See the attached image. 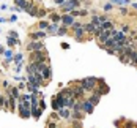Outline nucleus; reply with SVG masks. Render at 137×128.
<instances>
[{"instance_id": "f257e3e1", "label": "nucleus", "mask_w": 137, "mask_h": 128, "mask_svg": "<svg viewBox=\"0 0 137 128\" xmlns=\"http://www.w3.org/2000/svg\"><path fill=\"white\" fill-rule=\"evenodd\" d=\"M79 84L82 86V89H84L85 93H92V92L95 90V87L98 86V78H95V76H88V78L80 79Z\"/></svg>"}, {"instance_id": "f03ea898", "label": "nucleus", "mask_w": 137, "mask_h": 128, "mask_svg": "<svg viewBox=\"0 0 137 128\" xmlns=\"http://www.w3.org/2000/svg\"><path fill=\"white\" fill-rule=\"evenodd\" d=\"M49 60V54L46 52V48L36 52H30V62H47Z\"/></svg>"}, {"instance_id": "7ed1b4c3", "label": "nucleus", "mask_w": 137, "mask_h": 128, "mask_svg": "<svg viewBox=\"0 0 137 128\" xmlns=\"http://www.w3.org/2000/svg\"><path fill=\"white\" fill-rule=\"evenodd\" d=\"M93 92H96L98 95H101V97H103V95H107V93L110 92V87L106 84V81H104L103 78H98V86L95 87V90H93Z\"/></svg>"}, {"instance_id": "20e7f679", "label": "nucleus", "mask_w": 137, "mask_h": 128, "mask_svg": "<svg viewBox=\"0 0 137 128\" xmlns=\"http://www.w3.org/2000/svg\"><path fill=\"white\" fill-rule=\"evenodd\" d=\"M79 5H80L79 0H66L63 5H60V8H62L63 13H69V11H73V10H77Z\"/></svg>"}, {"instance_id": "39448f33", "label": "nucleus", "mask_w": 137, "mask_h": 128, "mask_svg": "<svg viewBox=\"0 0 137 128\" xmlns=\"http://www.w3.org/2000/svg\"><path fill=\"white\" fill-rule=\"evenodd\" d=\"M71 87V90H73V95H74V98L76 100H82V98H85V92H84V89H82V86L79 84V81H76V86H69Z\"/></svg>"}, {"instance_id": "423d86ee", "label": "nucleus", "mask_w": 137, "mask_h": 128, "mask_svg": "<svg viewBox=\"0 0 137 128\" xmlns=\"http://www.w3.org/2000/svg\"><path fill=\"white\" fill-rule=\"evenodd\" d=\"M80 108H82V112L87 116H90V114H93V111H95V105L92 103V101H88L87 98H82L80 100Z\"/></svg>"}, {"instance_id": "0eeeda50", "label": "nucleus", "mask_w": 137, "mask_h": 128, "mask_svg": "<svg viewBox=\"0 0 137 128\" xmlns=\"http://www.w3.org/2000/svg\"><path fill=\"white\" fill-rule=\"evenodd\" d=\"M25 49L28 51V52H36V51H41V49H44V44L39 41V40H32L27 46H25Z\"/></svg>"}, {"instance_id": "6e6552de", "label": "nucleus", "mask_w": 137, "mask_h": 128, "mask_svg": "<svg viewBox=\"0 0 137 128\" xmlns=\"http://www.w3.org/2000/svg\"><path fill=\"white\" fill-rule=\"evenodd\" d=\"M74 21H76V17H73L69 13H63L60 17V22L63 24V27H71L74 24Z\"/></svg>"}, {"instance_id": "1a4fd4ad", "label": "nucleus", "mask_w": 137, "mask_h": 128, "mask_svg": "<svg viewBox=\"0 0 137 128\" xmlns=\"http://www.w3.org/2000/svg\"><path fill=\"white\" fill-rule=\"evenodd\" d=\"M57 114H58V117H60L62 120H69V119H71V109H69V108H60V109L57 111Z\"/></svg>"}, {"instance_id": "9d476101", "label": "nucleus", "mask_w": 137, "mask_h": 128, "mask_svg": "<svg viewBox=\"0 0 137 128\" xmlns=\"http://www.w3.org/2000/svg\"><path fill=\"white\" fill-rule=\"evenodd\" d=\"M30 114H32V117H33L35 120H38V119L41 117V114H43V109L38 108V105H32V106H30Z\"/></svg>"}, {"instance_id": "9b49d317", "label": "nucleus", "mask_w": 137, "mask_h": 128, "mask_svg": "<svg viewBox=\"0 0 137 128\" xmlns=\"http://www.w3.org/2000/svg\"><path fill=\"white\" fill-rule=\"evenodd\" d=\"M85 98H87L88 101H92L95 106H98V105H99V101H101V95H98L96 92H92V93L85 95Z\"/></svg>"}, {"instance_id": "f8f14e48", "label": "nucleus", "mask_w": 137, "mask_h": 128, "mask_svg": "<svg viewBox=\"0 0 137 128\" xmlns=\"http://www.w3.org/2000/svg\"><path fill=\"white\" fill-rule=\"evenodd\" d=\"M41 76H43V79H44L46 82H47L49 79H52V70H50V67H49V65H46V67L43 68Z\"/></svg>"}, {"instance_id": "ddd939ff", "label": "nucleus", "mask_w": 137, "mask_h": 128, "mask_svg": "<svg viewBox=\"0 0 137 128\" xmlns=\"http://www.w3.org/2000/svg\"><path fill=\"white\" fill-rule=\"evenodd\" d=\"M25 13H28L30 16H38V6L33 3H28V6L25 8Z\"/></svg>"}, {"instance_id": "4468645a", "label": "nucleus", "mask_w": 137, "mask_h": 128, "mask_svg": "<svg viewBox=\"0 0 137 128\" xmlns=\"http://www.w3.org/2000/svg\"><path fill=\"white\" fill-rule=\"evenodd\" d=\"M73 30H74V38H76L77 41H84V35H85L84 29L80 27V29H73Z\"/></svg>"}, {"instance_id": "2eb2a0df", "label": "nucleus", "mask_w": 137, "mask_h": 128, "mask_svg": "<svg viewBox=\"0 0 137 128\" xmlns=\"http://www.w3.org/2000/svg\"><path fill=\"white\" fill-rule=\"evenodd\" d=\"M8 95H11L13 98L19 100V97H21V93H19V87H9V89H8Z\"/></svg>"}, {"instance_id": "dca6fc26", "label": "nucleus", "mask_w": 137, "mask_h": 128, "mask_svg": "<svg viewBox=\"0 0 137 128\" xmlns=\"http://www.w3.org/2000/svg\"><path fill=\"white\" fill-rule=\"evenodd\" d=\"M58 27H60V25H58L57 22H52V24H49V27H47L46 30H47V33L55 35V33H57V30H58Z\"/></svg>"}, {"instance_id": "f3484780", "label": "nucleus", "mask_w": 137, "mask_h": 128, "mask_svg": "<svg viewBox=\"0 0 137 128\" xmlns=\"http://www.w3.org/2000/svg\"><path fill=\"white\" fill-rule=\"evenodd\" d=\"M82 29H84L85 33H93L95 29H96V25H93L92 22H88V24H82Z\"/></svg>"}, {"instance_id": "a211bd4d", "label": "nucleus", "mask_w": 137, "mask_h": 128, "mask_svg": "<svg viewBox=\"0 0 137 128\" xmlns=\"http://www.w3.org/2000/svg\"><path fill=\"white\" fill-rule=\"evenodd\" d=\"M44 36H46V32H43V30L30 33V40H41V38H44Z\"/></svg>"}, {"instance_id": "6ab92c4d", "label": "nucleus", "mask_w": 137, "mask_h": 128, "mask_svg": "<svg viewBox=\"0 0 137 128\" xmlns=\"http://www.w3.org/2000/svg\"><path fill=\"white\" fill-rule=\"evenodd\" d=\"M13 2H14V3H16V6H19L21 10H25V8L28 6V3H30L28 0H13Z\"/></svg>"}, {"instance_id": "aec40b11", "label": "nucleus", "mask_w": 137, "mask_h": 128, "mask_svg": "<svg viewBox=\"0 0 137 128\" xmlns=\"http://www.w3.org/2000/svg\"><path fill=\"white\" fill-rule=\"evenodd\" d=\"M101 29H104V30H114V29H115V25H114V22H112V21H106V22H103V24H101Z\"/></svg>"}, {"instance_id": "412c9836", "label": "nucleus", "mask_w": 137, "mask_h": 128, "mask_svg": "<svg viewBox=\"0 0 137 128\" xmlns=\"http://www.w3.org/2000/svg\"><path fill=\"white\" fill-rule=\"evenodd\" d=\"M112 5H118V6H126L131 3V0H110Z\"/></svg>"}, {"instance_id": "4be33fe9", "label": "nucleus", "mask_w": 137, "mask_h": 128, "mask_svg": "<svg viewBox=\"0 0 137 128\" xmlns=\"http://www.w3.org/2000/svg\"><path fill=\"white\" fill-rule=\"evenodd\" d=\"M6 43H8V46H9V48H14V46H16V44H19L21 41H19V40H16V38H13V36H8Z\"/></svg>"}, {"instance_id": "5701e85b", "label": "nucleus", "mask_w": 137, "mask_h": 128, "mask_svg": "<svg viewBox=\"0 0 137 128\" xmlns=\"http://www.w3.org/2000/svg\"><path fill=\"white\" fill-rule=\"evenodd\" d=\"M60 17H62V14H57V13H54V11H50V21L52 22H60Z\"/></svg>"}, {"instance_id": "b1692460", "label": "nucleus", "mask_w": 137, "mask_h": 128, "mask_svg": "<svg viewBox=\"0 0 137 128\" xmlns=\"http://www.w3.org/2000/svg\"><path fill=\"white\" fill-rule=\"evenodd\" d=\"M58 127V124L55 122V120H52V119H47V122H46V127L44 128H57Z\"/></svg>"}, {"instance_id": "393cba45", "label": "nucleus", "mask_w": 137, "mask_h": 128, "mask_svg": "<svg viewBox=\"0 0 137 128\" xmlns=\"http://www.w3.org/2000/svg\"><path fill=\"white\" fill-rule=\"evenodd\" d=\"M129 65L137 67V51H133V54H131V60H129Z\"/></svg>"}, {"instance_id": "a878e982", "label": "nucleus", "mask_w": 137, "mask_h": 128, "mask_svg": "<svg viewBox=\"0 0 137 128\" xmlns=\"http://www.w3.org/2000/svg\"><path fill=\"white\" fill-rule=\"evenodd\" d=\"M49 24H50V22H47V21H39V22H38V29H39V30H46V29L49 27Z\"/></svg>"}, {"instance_id": "bb28decb", "label": "nucleus", "mask_w": 137, "mask_h": 128, "mask_svg": "<svg viewBox=\"0 0 137 128\" xmlns=\"http://www.w3.org/2000/svg\"><path fill=\"white\" fill-rule=\"evenodd\" d=\"M50 106H52V109H54V111H58V109H60V105H58V101H57V98H55V97H52Z\"/></svg>"}, {"instance_id": "cd10ccee", "label": "nucleus", "mask_w": 137, "mask_h": 128, "mask_svg": "<svg viewBox=\"0 0 137 128\" xmlns=\"http://www.w3.org/2000/svg\"><path fill=\"white\" fill-rule=\"evenodd\" d=\"M3 54H5V57L8 59V62H9V60H13V57H14V55H13V51H11V48H9V49H5V52H3Z\"/></svg>"}, {"instance_id": "c85d7f7f", "label": "nucleus", "mask_w": 137, "mask_h": 128, "mask_svg": "<svg viewBox=\"0 0 137 128\" xmlns=\"http://www.w3.org/2000/svg\"><path fill=\"white\" fill-rule=\"evenodd\" d=\"M66 33H68V27L60 25V27H58V30H57V35H66Z\"/></svg>"}, {"instance_id": "c756f323", "label": "nucleus", "mask_w": 137, "mask_h": 128, "mask_svg": "<svg viewBox=\"0 0 137 128\" xmlns=\"http://www.w3.org/2000/svg\"><path fill=\"white\" fill-rule=\"evenodd\" d=\"M71 128H84V127H82V120H73Z\"/></svg>"}, {"instance_id": "7c9ffc66", "label": "nucleus", "mask_w": 137, "mask_h": 128, "mask_svg": "<svg viewBox=\"0 0 137 128\" xmlns=\"http://www.w3.org/2000/svg\"><path fill=\"white\" fill-rule=\"evenodd\" d=\"M99 17V22L103 24V22H106V21H109V16L107 14H101V16H98Z\"/></svg>"}, {"instance_id": "2f4dec72", "label": "nucleus", "mask_w": 137, "mask_h": 128, "mask_svg": "<svg viewBox=\"0 0 137 128\" xmlns=\"http://www.w3.org/2000/svg\"><path fill=\"white\" fill-rule=\"evenodd\" d=\"M69 14H71L73 17H77V16H80V11H79V10H73V11H69Z\"/></svg>"}, {"instance_id": "473e14b6", "label": "nucleus", "mask_w": 137, "mask_h": 128, "mask_svg": "<svg viewBox=\"0 0 137 128\" xmlns=\"http://www.w3.org/2000/svg\"><path fill=\"white\" fill-rule=\"evenodd\" d=\"M38 105H39V108H41L43 111L47 108V105H46V101H44V100H39V101H38Z\"/></svg>"}, {"instance_id": "72a5a7b5", "label": "nucleus", "mask_w": 137, "mask_h": 128, "mask_svg": "<svg viewBox=\"0 0 137 128\" xmlns=\"http://www.w3.org/2000/svg\"><path fill=\"white\" fill-rule=\"evenodd\" d=\"M8 36H13V38L19 40V38H17V32H14V30H9V32H8Z\"/></svg>"}, {"instance_id": "f704fd0d", "label": "nucleus", "mask_w": 137, "mask_h": 128, "mask_svg": "<svg viewBox=\"0 0 137 128\" xmlns=\"http://www.w3.org/2000/svg\"><path fill=\"white\" fill-rule=\"evenodd\" d=\"M120 14H121V16H126V14H128V10H126L125 6H120Z\"/></svg>"}, {"instance_id": "c9c22d12", "label": "nucleus", "mask_w": 137, "mask_h": 128, "mask_svg": "<svg viewBox=\"0 0 137 128\" xmlns=\"http://www.w3.org/2000/svg\"><path fill=\"white\" fill-rule=\"evenodd\" d=\"M46 14H47V11H46V10H38V16H39V17H44Z\"/></svg>"}, {"instance_id": "e433bc0d", "label": "nucleus", "mask_w": 137, "mask_h": 128, "mask_svg": "<svg viewBox=\"0 0 137 128\" xmlns=\"http://www.w3.org/2000/svg\"><path fill=\"white\" fill-rule=\"evenodd\" d=\"M114 8V5L112 3H107V5H104V11H110Z\"/></svg>"}, {"instance_id": "4c0bfd02", "label": "nucleus", "mask_w": 137, "mask_h": 128, "mask_svg": "<svg viewBox=\"0 0 137 128\" xmlns=\"http://www.w3.org/2000/svg\"><path fill=\"white\" fill-rule=\"evenodd\" d=\"M121 32H123V33H128V32H129V27H128V25L125 24V25L121 27Z\"/></svg>"}, {"instance_id": "58836bf2", "label": "nucleus", "mask_w": 137, "mask_h": 128, "mask_svg": "<svg viewBox=\"0 0 137 128\" xmlns=\"http://www.w3.org/2000/svg\"><path fill=\"white\" fill-rule=\"evenodd\" d=\"M79 11H80V16H87V14H88L87 10H79Z\"/></svg>"}, {"instance_id": "ea45409f", "label": "nucleus", "mask_w": 137, "mask_h": 128, "mask_svg": "<svg viewBox=\"0 0 137 128\" xmlns=\"http://www.w3.org/2000/svg\"><path fill=\"white\" fill-rule=\"evenodd\" d=\"M62 49H69V44L68 43H62Z\"/></svg>"}, {"instance_id": "a19ab883", "label": "nucleus", "mask_w": 137, "mask_h": 128, "mask_svg": "<svg viewBox=\"0 0 137 128\" xmlns=\"http://www.w3.org/2000/svg\"><path fill=\"white\" fill-rule=\"evenodd\" d=\"M9 21H11V22H14V21H17V16H14V14H13V16L9 17Z\"/></svg>"}, {"instance_id": "79ce46f5", "label": "nucleus", "mask_w": 137, "mask_h": 128, "mask_svg": "<svg viewBox=\"0 0 137 128\" xmlns=\"http://www.w3.org/2000/svg\"><path fill=\"white\" fill-rule=\"evenodd\" d=\"M65 2H66V0H55V3H57V5H63Z\"/></svg>"}, {"instance_id": "37998d69", "label": "nucleus", "mask_w": 137, "mask_h": 128, "mask_svg": "<svg viewBox=\"0 0 137 128\" xmlns=\"http://www.w3.org/2000/svg\"><path fill=\"white\" fill-rule=\"evenodd\" d=\"M3 87H6V89H8V87H9V82H8V81H3Z\"/></svg>"}, {"instance_id": "c03bdc74", "label": "nucleus", "mask_w": 137, "mask_h": 128, "mask_svg": "<svg viewBox=\"0 0 137 128\" xmlns=\"http://www.w3.org/2000/svg\"><path fill=\"white\" fill-rule=\"evenodd\" d=\"M3 52H5V48H3V46L0 44V54H3Z\"/></svg>"}, {"instance_id": "a18cd8bd", "label": "nucleus", "mask_w": 137, "mask_h": 128, "mask_svg": "<svg viewBox=\"0 0 137 128\" xmlns=\"http://www.w3.org/2000/svg\"><path fill=\"white\" fill-rule=\"evenodd\" d=\"M5 21H6V19H3V17H0V22H5Z\"/></svg>"}, {"instance_id": "49530a36", "label": "nucleus", "mask_w": 137, "mask_h": 128, "mask_svg": "<svg viewBox=\"0 0 137 128\" xmlns=\"http://www.w3.org/2000/svg\"><path fill=\"white\" fill-rule=\"evenodd\" d=\"M57 128H62V127H57Z\"/></svg>"}, {"instance_id": "de8ad7c7", "label": "nucleus", "mask_w": 137, "mask_h": 128, "mask_svg": "<svg viewBox=\"0 0 137 128\" xmlns=\"http://www.w3.org/2000/svg\"><path fill=\"white\" fill-rule=\"evenodd\" d=\"M69 128H71V127H69Z\"/></svg>"}]
</instances>
